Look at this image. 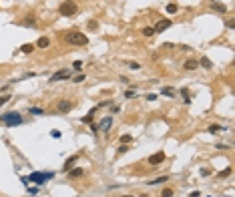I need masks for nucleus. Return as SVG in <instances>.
Listing matches in <instances>:
<instances>
[{
	"label": "nucleus",
	"mask_w": 235,
	"mask_h": 197,
	"mask_svg": "<svg viewBox=\"0 0 235 197\" xmlns=\"http://www.w3.org/2000/svg\"><path fill=\"white\" fill-rule=\"evenodd\" d=\"M26 24H30V26H36V20H34V16H28V18H26Z\"/></svg>",
	"instance_id": "c85d7f7f"
},
{
	"label": "nucleus",
	"mask_w": 235,
	"mask_h": 197,
	"mask_svg": "<svg viewBox=\"0 0 235 197\" xmlns=\"http://www.w3.org/2000/svg\"><path fill=\"white\" fill-rule=\"evenodd\" d=\"M177 10H179V6H177V4H167V12H171V14H175Z\"/></svg>",
	"instance_id": "4be33fe9"
},
{
	"label": "nucleus",
	"mask_w": 235,
	"mask_h": 197,
	"mask_svg": "<svg viewBox=\"0 0 235 197\" xmlns=\"http://www.w3.org/2000/svg\"><path fill=\"white\" fill-rule=\"evenodd\" d=\"M58 12H60L62 16H75V14L78 12V6H77V2L67 0V2H60V8H58Z\"/></svg>",
	"instance_id": "7ed1b4c3"
},
{
	"label": "nucleus",
	"mask_w": 235,
	"mask_h": 197,
	"mask_svg": "<svg viewBox=\"0 0 235 197\" xmlns=\"http://www.w3.org/2000/svg\"><path fill=\"white\" fill-rule=\"evenodd\" d=\"M48 44H50V40H48L46 36H40V38H38V42H36V47H38V48H46Z\"/></svg>",
	"instance_id": "ddd939ff"
},
{
	"label": "nucleus",
	"mask_w": 235,
	"mask_h": 197,
	"mask_svg": "<svg viewBox=\"0 0 235 197\" xmlns=\"http://www.w3.org/2000/svg\"><path fill=\"white\" fill-rule=\"evenodd\" d=\"M28 113H32V115H44V111H42V109H38V107H32V109H28Z\"/></svg>",
	"instance_id": "412c9836"
},
{
	"label": "nucleus",
	"mask_w": 235,
	"mask_h": 197,
	"mask_svg": "<svg viewBox=\"0 0 235 197\" xmlns=\"http://www.w3.org/2000/svg\"><path fill=\"white\" fill-rule=\"evenodd\" d=\"M121 143H131V135H123V137H121Z\"/></svg>",
	"instance_id": "c756f323"
},
{
	"label": "nucleus",
	"mask_w": 235,
	"mask_h": 197,
	"mask_svg": "<svg viewBox=\"0 0 235 197\" xmlns=\"http://www.w3.org/2000/svg\"><path fill=\"white\" fill-rule=\"evenodd\" d=\"M129 69H133V70H139V69H141V64H139V62H129Z\"/></svg>",
	"instance_id": "bb28decb"
},
{
	"label": "nucleus",
	"mask_w": 235,
	"mask_h": 197,
	"mask_svg": "<svg viewBox=\"0 0 235 197\" xmlns=\"http://www.w3.org/2000/svg\"><path fill=\"white\" fill-rule=\"evenodd\" d=\"M171 24H173V20H171V18H163V20H159V22H157V26L153 28V30H155V34H159V32L167 30Z\"/></svg>",
	"instance_id": "39448f33"
},
{
	"label": "nucleus",
	"mask_w": 235,
	"mask_h": 197,
	"mask_svg": "<svg viewBox=\"0 0 235 197\" xmlns=\"http://www.w3.org/2000/svg\"><path fill=\"white\" fill-rule=\"evenodd\" d=\"M8 101H10V97H8V95H4V97H0V107H2V105H6V103H8Z\"/></svg>",
	"instance_id": "a878e982"
},
{
	"label": "nucleus",
	"mask_w": 235,
	"mask_h": 197,
	"mask_svg": "<svg viewBox=\"0 0 235 197\" xmlns=\"http://www.w3.org/2000/svg\"><path fill=\"white\" fill-rule=\"evenodd\" d=\"M155 34V30L151 28V26H147V28H143V36H153Z\"/></svg>",
	"instance_id": "5701e85b"
},
{
	"label": "nucleus",
	"mask_w": 235,
	"mask_h": 197,
	"mask_svg": "<svg viewBox=\"0 0 235 197\" xmlns=\"http://www.w3.org/2000/svg\"><path fill=\"white\" fill-rule=\"evenodd\" d=\"M227 175H231V169H229V167H227L225 171H221V173H219V177H227Z\"/></svg>",
	"instance_id": "7c9ffc66"
},
{
	"label": "nucleus",
	"mask_w": 235,
	"mask_h": 197,
	"mask_svg": "<svg viewBox=\"0 0 235 197\" xmlns=\"http://www.w3.org/2000/svg\"><path fill=\"white\" fill-rule=\"evenodd\" d=\"M85 81V75H78V77H75V82H82Z\"/></svg>",
	"instance_id": "473e14b6"
},
{
	"label": "nucleus",
	"mask_w": 235,
	"mask_h": 197,
	"mask_svg": "<svg viewBox=\"0 0 235 197\" xmlns=\"http://www.w3.org/2000/svg\"><path fill=\"white\" fill-rule=\"evenodd\" d=\"M97 26H99V22H97V20H90V22H89V28H92V30H95Z\"/></svg>",
	"instance_id": "2f4dec72"
},
{
	"label": "nucleus",
	"mask_w": 235,
	"mask_h": 197,
	"mask_svg": "<svg viewBox=\"0 0 235 197\" xmlns=\"http://www.w3.org/2000/svg\"><path fill=\"white\" fill-rule=\"evenodd\" d=\"M58 111H60V113H70V111H72V103L67 101V99H62V101L58 103Z\"/></svg>",
	"instance_id": "6e6552de"
},
{
	"label": "nucleus",
	"mask_w": 235,
	"mask_h": 197,
	"mask_svg": "<svg viewBox=\"0 0 235 197\" xmlns=\"http://www.w3.org/2000/svg\"><path fill=\"white\" fill-rule=\"evenodd\" d=\"M213 10H215V12H221V14H223L227 8H225V4H217V2H215V4H213Z\"/></svg>",
	"instance_id": "aec40b11"
},
{
	"label": "nucleus",
	"mask_w": 235,
	"mask_h": 197,
	"mask_svg": "<svg viewBox=\"0 0 235 197\" xmlns=\"http://www.w3.org/2000/svg\"><path fill=\"white\" fill-rule=\"evenodd\" d=\"M0 123H4L6 127H18V125H22V117H20V113H16V111L4 113V115H0Z\"/></svg>",
	"instance_id": "f257e3e1"
},
{
	"label": "nucleus",
	"mask_w": 235,
	"mask_h": 197,
	"mask_svg": "<svg viewBox=\"0 0 235 197\" xmlns=\"http://www.w3.org/2000/svg\"><path fill=\"white\" fill-rule=\"evenodd\" d=\"M68 77H70V70H58V72H54V75L50 77V82L64 81V79H68Z\"/></svg>",
	"instance_id": "0eeeda50"
},
{
	"label": "nucleus",
	"mask_w": 235,
	"mask_h": 197,
	"mask_svg": "<svg viewBox=\"0 0 235 197\" xmlns=\"http://www.w3.org/2000/svg\"><path fill=\"white\" fill-rule=\"evenodd\" d=\"M111 125H112V119L111 117H105V119L101 121V125H99V129H101V131H109Z\"/></svg>",
	"instance_id": "1a4fd4ad"
},
{
	"label": "nucleus",
	"mask_w": 235,
	"mask_h": 197,
	"mask_svg": "<svg viewBox=\"0 0 235 197\" xmlns=\"http://www.w3.org/2000/svg\"><path fill=\"white\" fill-rule=\"evenodd\" d=\"M167 179H169L167 175H161V177H157L155 181H149V185H157V183H165Z\"/></svg>",
	"instance_id": "2eb2a0df"
},
{
	"label": "nucleus",
	"mask_w": 235,
	"mask_h": 197,
	"mask_svg": "<svg viewBox=\"0 0 235 197\" xmlns=\"http://www.w3.org/2000/svg\"><path fill=\"white\" fill-rule=\"evenodd\" d=\"M52 175H54V173H38V171H36V173H30L28 177H22V183L34 181V183H38V185H40V183H44V181H48V179H50Z\"/></svg>",
	"instance_id": "20e7f679"
},
{
	"label": "nucleus",
	"mask_w": 235,
	"mask_h": 197,
	"mask_svg": "<svg viewBox=\"0 0 235 197\" xmlns=\"http://www.w3.org/2000/svg\"><path fill=\"white\" fill-rule=\"evenodd\" d=\"M199 64H201L203 69H213V62H211V60H209L207 57H203L201 60H199Z\"/></svg>",
	"instance_id": "4468645a"
},
{
	"label": "nucleus",
	"mask_w": 235,
	"mask_h": 197,
	"mask_svg": "<svg viewBox=\"0 0 235 197\" xmlns=\"http://www.w3.org/2000/svg\"><path fill=\"white\" fill-rule=\"evenodd\" d=\"M82 175H85L82 169H70V171H68V177H70V179H77V177H82Z\"/></svg>",
	"instance_id": "f8f14e48"
},
{
	"label": "nucleus",
	"mask_w": 235,
	"mask_h": 197,
	"mask_svg": "<svg viewBox=\"0 0 235 197\" xmlns=\"http://www.w3.org/2000/svg\"><path fill=\"white\" fill-rule=\"evenodd\" d=\"M207 131H209V133H213V135H215V133H223L225 129H223V127H219V125H211V127L207 129Z\"/></svg>",
	"instance_id": "dca6fc26"
},
{
	"label": "nucleus",
	"mask_w": 235,
	"mask_h": 197,
	"mask_svg": "<svg viewBox=\"0 0 235 197\" xmlns=\"http://www.w3.org/2000/svg\"><path fill=\"white\" fill-rule=\"evenodd\" d=\"M209 173H211L209 169H201V175H203V177H207V175H209Z\"/></svg>",
	"instance_id": "f704fd0d"
},
{
	"label": "nucleus",
	"mask_w": 235,
	"mask_h": 197,
	"mask_svg": "<svg viewBox=\"0 0 235 197\" xmlns=\"http://www.w3.org/2000/svg\"><path fill=\"white\" fill-rule=\"evenodd\" d=\"M95 113H97V109H92L87 117H82V123H92V115H95Z\"/></svg>",
	"instance_id": "6ab92c4d"
},
{
	"label": "nucleus",
	"mask_w": 235,
	"mask_h": 197,
	"mask_svg": "<svg viewBox=\"0 0 235 197\" xmlns=\"http://www.w3.org/2000/svg\"><path fill=\"white\" fill-rule=\"evenodd\" d=\"M161 195H163V197H173V191L167 187V189H163V193H161Z\"/></svg>",
	"instance_id": "393cba45"
},
{
	"label": "nucleus",
	"mask_w": 235,
	"mask_h": 197,
	"mask_svg": "<svg viewBox=\"0 0 235 197\" xmlns=\"http://www.w3.org/2000/svg\"><path fill=\"white\" fill-rule=\"evenodd\" d=\"M163 161H165V153H163V151H159V153H153V155L149 157V165H161Z\"/></svg>",
	"instance_id": "423d86ee"
},
{
	"label": "nucleus",
	"mask_w": 235,
	"mask_h": 197,
	"mask_svg": "<svg viewBox=\"0 0 235 197\" xmlns=\"http://www.w3.org/2000/svg\"><path fill=\"white\" fill-rule=\"evenodd\" d=\"M75 163H77V155H72V157H68V159H67V163H64V171H70Z\"/></svg>",
	"instance_id": "9b49d317"
},
{
	"label": "nucleus",
	"mask_w": 235,
	"mask_h": 197,
	"mask_svg": "<svg viewBox=\"0 0 235 197\" xmlns=\"http://www.w3.org/2000/svg\"><path fill=\"white\" fill-rule=\"evenodd\" d=\"M199 195H201L199 191H191V193H189V197H199Z\"/></svg>",
	"instance_id": "c9c22d12"
},
{
	"label": "nucleus",
	"mask_w": 235,
	"mask_h": 197,
	"mask_svg": "<svg viewBox=\"0 0 235 197\" xmlns=\"http://www.w3.org/2000/svg\"><path fill=\"white\" fill-rule=\"evenodd\" d=\"M72 69H75V70H77V72H78V70L82 69V62H80V60H77V62L72 64Z\"/></svg>",
	"instance_id": "cd10ccee"
},
{
	"label": "nucleus",
	"mask_w": 235,
	"mask_h": 197,
	"mask_svg": "<svg viewBox=\"0 0 235 197\" xmlns=\"http://www.w3.org/2000/svg\"><path fill=\"white\" fill-rule=\"evenodd\" d=\"M181 95H183V101L189 105V103H191V95H189V91H187V89H181Z\"/></svg>",
	"instance_id": "a211bd4d"
},
{
	"label": "nucleus",
	"mask_w": 235,
	"mask_h": 197,
	"mask_svg": "<svg viewBox=\"0 0 235 197\" xmlns=\"http://www.w3.org/2000/svg\"><path fill=\"white\" fill-rule=\"evenodd\" d=\"M161 93H163V95H167V97H173V95H175V91H173L171 87H165V89H163Z\"/></svg>",
	"instance_id": "b1692460"
},
{
	"label": "nucleus",
	"mask_w": 235,
	"mask_h": 197,
	"mask_svg": "<svg viewBox=\"0 0 235 197\" xmlns=\"http://www.w3.org/2000/svg\"><path fill=\"white\" fill-rule=\"evenodd\" d=\"M147 99H149V101H157V95L151 93V95H147Z\"/></svg>",
	"instance_id": "72a5a7b5"
},
{
	"label": "nucleus",
	"mask_w": 235,
	"mask_h": 197,
	"mask_svg": "<svg viewBox=\"0 0 235 197\" xmlns=\"http://www.w3.org/2000/svg\"><path fill=\"white\" fill-rule=\"evenodd\" d=\"M183 67H185L187 70H195L197 67H199V62H197V60H193V58H189V60H187V62H185Z\"/></svg>",
	"instance_id": "9d476101"
},
{
	"label": "nucleus",
	"mask_w": 235,
	"mask_h": 197,
	"mask_svg": "<svg viewBox=\"0 0 235 197\" xmlns=\"http://www.w3.org/2000/svg\"><path fill=\"white\" fill-rule=\"evenodd\" d=\"M67 42L68 44H77V47H87L89 44V38H87V34H82V32H68Z\"/></svg>",
	"instance_id": "f03ea898"
},
{
	"label": "nucleus",
	"mask_w": 235,
	"mask_h": 197,
	"mask_svg": "<svg viewBox=\"0 0 235 197\" xmlns=\"http://www.w3.org/2000/svg\"><path fill=\"white\" fill-rule=\"evenodd\" d=\"M20 50H22L24 54H30V52L34 50V44H22V47H20Z\"/></svg>",
	"instance_id": "f3484780"
}]
</instances>
